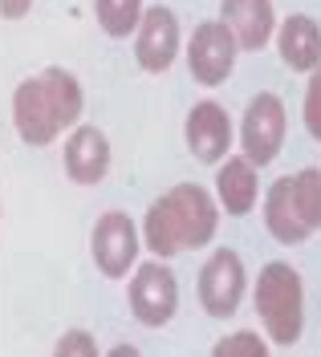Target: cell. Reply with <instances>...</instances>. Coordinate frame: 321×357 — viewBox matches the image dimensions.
Returning a JSON list of instances; mask_svg holds the SVG:
<instances>
[{
	"label": "cell",
	"instance_id": "cell-15",
	"mask_svg": "<svg viewBox=\"0 0 321 357\" xmlns=\"http://www.w3.org/2000/svg\"><path fill=\"white\" fill-rule=\"evenodd\" d=\"M264 227H269V236H273L276 244L293 248V244H305L313 231L301 223L297 207H293V195H289V175L276 178L273 187H269V195H264Z\"/></svg>",
	"mask_w": 321,
	"mask_h": 357
},
{
	"label": "cell",
	"instance_id": "cell-1",
	"mask_svg": "<svg viewBox=\"0 0 321 357\" xmlns=\"http://www.w3.org/2000/svg\"><path fill=\"white\" fill-rule=\"evenodd\" d=\"M142 244L155 260H171L179 252L207 248L220 231V203L207 195L200 183H179L167 195L147 207V215L138 223Z\"/></svg>",
	"mask_w": 321,
	"mask_h": 357
},
{
	"label": "cell",
	"instance_id": "cell-7",
	"mask_svg": "<svg viewBox=\"0 0 321 357\" xmlns=\"http://www.w3.org/2000/svg\"><path fill=\"white\" fill-rule=\"evenodd\" d=\"M244 289H248L244 260L232 248H216L211 260H204V268H200V305H204V312L211 321L236 317L240 301H244Z\"/></svg>",
	"mask_w": 321,
	"mask_h": 357
},
{
	"label": "cell",
	"instance_id": "cell-16",
	"mask_svg": "<svg viewBox=\"0 0 321 357\" xmlns=\"http://www.w3.org/2000/svg\"><path fill=\"white\" fill-rule=\"evenodd\" d=\"M289 195H293L301 223L309 231H321V171L318 167H305L297 175H289Z\"/></svg>",
	"mask_w": 321,
	"mask_h": 357
},
{
	"label": "cell",
	"instance_id": "cell-19",
	"mask_svg": "<svg viewBox=\"0 0 321 357\" xmlns=\"http://www.w3.org/2000/svg\"><path fill=\"white\" fill-rule=\"evenodd\" d=\"M301 122L313 142H321V66L309 73V86H305V106H301Z\"/></svg>",
	"mask_w": 321,
	"mask_h": 357
},
{
	"label": "cell",
	"instance_id": "cell-11",
	"mask_svg": "<svg viewBox=\"0 0 321 357\" xmlns=\"http://www.w3.org/2000/svg\"><path fill=\"white\" fill-rule=\"evenodd\" d=\"M66 175L77 187H98L102 178L110 175V138L98 126H73L66 138Z\"/></svg>",
	"mask_w": 321,
	"mask_h": 357
},
{
	"label": "cell",
	"instance_id": "cell-8",
	"mask_svg": "<svg viewBox=\"0 0 321 357\" xmlns=\"http://www.w3.org/2000/svg\"><path fill=\"white\" fill-rule=\"evenodd\" d=\"M236 37L224 21H204L187 41V73L195 86H224L236 69Z\"/></svg>",
	"mask_w": 321,
	"mask_h": 357
},
{
	"label": "cell",
	"instance_id": "cell-3",
	"mask_svg": "<svg viewBox=\"0 0 321 357\" xmlns=\"http://www.w3.org/2000/svg\"><path fill=\"white\" fill-rule=\"evenodd\" d=\"M256 317L264 325V333L273 345H297L305 333V289L293 264L273 260L260 268L256 276Z\"/></svg>",
	"mask_w": 321,
	"mask_h": 357
},
{
	"label": "cell",
	"instance_id": "cell-22",
	"mask_svg": "<svg viewBox=\"0 0 321 357\" xmlns=\"http://www.w3.org/2000/svg\"><path fill=\"white\" fill-rule=\"evenodd\" d=\"M106 357H142V354H138L135 345H114V349H110Z\"/></svg>",
	"mask_w": 321,
	"mask_h": 357
},
{
	"label": "cell",
	"instance_id": "cell-18",
	"mask_svg": "<svg viewBox=\"0 0 321 357\" xmlns=\"http://www.w3.org/2000/svg\"><path fill=\"white\" fill-rule=\"evenodd\" d=\"M211 357H269V345L260 341V333L253 329H240V333H228L216 341Z\"/></svg>",
	"mask_w": 321,
	"mask_h": 357
},
{
	"label": "cell",
	"instance_id": "cell-9",
	"mask_svg": "<svg viewBox=\"0 0 321 357\" xmlns=\"http://www.w3.org/2000/svg\"><path fill=\"white\" fill-rule=\"evenodd\" d=\"M184 138H187V151L195 155V162L220 167L236 146V122L228 118V110L220 102H195L184 122Z\"/></svg>",
	"mask_w": 321,
	"mask_h": 357
},
{
	"label": "cell",
	"instance_id": "cell-13",
	"mask_svg": "<svg viewBox=\"0 0 321 357\" xmlns=\"http://www.w3.org/2000/svg\"><path fill=\"white\" fill-rule=\"evenodd\" d=\"M273 41H276L281 61L293 73H313L321 66V24L313 17H305V13L285 17V21L276 24Z\"/></svg>",
	"mask_w": 321,
	"mask_h": 357
},
{
	"label": "cell",
	"instance_id": "cell-20",
	"mask_svg": "<svg viewBox=\"0 0 321 357\" xmlns=\"http://www.w3.org/2000/svg\"><path fill=\"white\" fill-rule=\"evenodd\" d=\"M53 357H102V354H98V341L86 329H69V333L57 337Z\"/></svg>",
	"mask_w": 321,
	"mask_h": 357
},
{
	"label": "cell",
	"instance_id": "cell-6",
	"mask_svg": "<svg viewBox=\"0 0 321 357\" xmlns=\"http://www.w3.org/2000/svg\"><path fill=\"white\" fill-rule=\"evenodd\" d=\"M236 142H240V155L253 167H269L281 155V146H285V106H281L276 93H256L244 106L240 126H236Z\"/></svg>",
	"mask_w": 321,
	"mask_h": 357
},
{
	"label": "cell",
	"instance_id": "cell-10",
	"mask_svg": "<svg viewBox=\"0 0 321 357\" xmlns=\"http://www.w3.org/2000/svg\"><path fill=\"white\" fill-rule=\"evenodd\" d=\"M179 45H184V33H179V17L167 8V4H151L142 8V21L135 29V57L147 73H167L179 57Z\"/></svg>",
	"mask_w": 321,
	"mask_h": 357
},
{
	"label": "cell",
	"instance_id": "cell-2",
	"mask_svg": "<svg viewBox=\"0 0 321 357\" xmlns=\"http://www.w3.org/2000/svg\"><path fill=\"white\" fill-rule=\"evenodd\" d=\"M82 106H86V98H82L77 77L69 69L49 66L17 86V93H13V126L21 134V142L49 146L66 130L77 126Z\"/></svg>",
	"mask_w": 321,
	"mask_h": 357
},
{
	"label": "cell",
	"instance_id": "cell-17",
	"mask_svg": "<svg viewBox=\"0 0 321 357\" xmlns=\"http://www.w3.org/2000/svg\"><path fill=\"white\" fill-rule=\"evenodd\" d=\"M94 17L106 37H130L142 21V0H94Z\"/></svg>",
	"mask_w": 321,
	"mask_h": 357
},
{
	"label": "cell",
	"instance_id": "cell-12",
	"mask_svg": "<svg viewBox=\"0 0 321 357\" xmlns=\"http://www.w3.org/2000/svg\"><path fill=\"white\" fill-rule=\"evenodd\" d=\"M220 21L228 24L240 53H260L276 33L273 0H220Z\"/></svg>",
	"mask_w": 321,
	"mask_h": 357
},
{
	"label": "cell",
	"instance_id": "cell-21",
	"mask_svg": "<svg viewBox=\"0 0 321 357\" xmlns=\"http://www.w3.org/2000/svg\"><path fill=\"white\" fill-rule=\"evenodd\" d=\"M29 8H33V0H0V17L4 21H21Z\"/></svg>",
	"mask_w": 321,
	"mask_h": 357
},
{
	"label": "cell",
	"instance_id": "cell-5",
	"mask_svg": "<svg viewBox=\"0 0 321 357\" xmlns=\"http://www.w3.org/2000/svg\"><path fill=\"white\" fill-rule=\"evenodd\" d=\"M138 248H142V231H138V223L126 211L98 215V223L90 231V256L106 280H122V276L135 272Z\"/></svg>",
	"mask_w": 321,
	"mask_h": 357
},
{
	"label": "cell",
	"instance_id": "cell-14",
	"mask_svg": "<svg viewBox=\"0 0 321 357\" xmlns=\"http://www.w3.org/2000/svg\"><path fill=\"white\" fill-rule=\"evenodd\" d=\"M260 199V178H256V167L244 155H228L220 167H216V203L220 211L228 215H248Z\"/></svg>",
	"mask_w": 321,
	"mask_h": 357
},
{
	"label": "cell",
	"instance_id": "cell-4",
	"mask_svg": "<svg viewBox=\"0 0 321 357\" xmlns=\"http://www.w3.org/2000/svg\"><path fill=\"white\" fill-rule=\"evenodd\" d=\"M130 317L147 329L171 325V317L179 312V280L163 260H138L130 272V289H126Z\"/></svg>",
	"mask_w": 321,
	"mask_h": 357
}]
</instances>
